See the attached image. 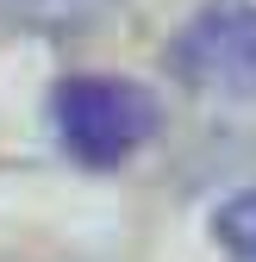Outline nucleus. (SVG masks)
Wrapping results in <instances>:
<instances>
[{
    "mask_svg": "<svg viewBox=\"0 0 256 262\" xmlns=\"http://www.w3.org/2000/svg\"><path fill=\"white\" fill-rule=\"evenodd\" d=\"M50 119L75 162L113 169L156 131V100L138 81H119V75H69L50 100Z\"/></svg>",
    "mask_w": 256,
    "mask_h": 262,
    "instance_id": "obj_1",
    "label": "nucleus"
},
{
    "mask_svg": "<svg viewBox=\"0 0 256 262\" xmlns=\"http://www.w3.org/2000/svg\"><path fill=\"white\" fill-rule=\"evenodd\" d=\"M169 69L212 94H250L256 88V7L250 0H212L175 31Z\"/></svg>",
    "mask_w": 256,
    "mask_h": 262,
    "instance_id": "obj_2",
    "label": "nucleus"
},
{
    "mask_svg": "<svg viewBox=\"0 0 256 262\" xmlns=\"http://www.w3.org/2000/svg\"><path fill=\"white\" fill-rule=\"evenodd\" d=\"M113 0H0V19H19V25H88Z\"/></svg>",
    "mask_w": 256,
    "mask_h": 262,
    "instance_id": "obj_3",
    "label": "nucleus"
},
{
    "mask_svg": "<svg viewBox=\"0 0 256 262\" xmlns=\"http://www.w3.org/2000/svg\"><path fill=\"white\" fill-rule=\"evenodd\" d=\"M219 244H225L238 262H256V187L238 193V200H225V212H219Z\"/></svg>",
    "mask_w": 256,
    "mask_h": 262,
    "instance_id": "obj_4",
    "label": "nucleus"
}]
</instances>
